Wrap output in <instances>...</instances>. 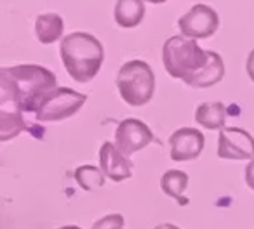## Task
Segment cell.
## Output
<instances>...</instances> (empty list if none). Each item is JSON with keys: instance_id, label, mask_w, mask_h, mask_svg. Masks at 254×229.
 <instances>
[{"instance_id": "cell-8", "label": "cell", "mask_w": 254, "mask_h": 229, "mask_svg": "<svg viewBox=\"0 0 254 229\" xmlns=\"http://www.w3.org/2000/svg\"><path fill=\"white\" fill-rule=\"evenodd\" d=\"M218 156L223 160H254V137L240 127H225L219 131Z\"/></svg>"}, {"instance_id": "cell-19", "label": "cell", "mask_w": 254, "mask_h": 229, "mask_svg": "<svg viewBox=\"0 0 254 229\" xmlns=\"http://www.w3.org/2000/svg\"><path fill=\"white\" fill-rule=\"evenodd\" d=\"M246 70H247V75H249V78L254 82V49L251 50V52H249V56H247Z\"/></svg>"}, {"instance_id": "cell-14", "label": "cell", "mask_w": 254, "mask_h": 229, "mask_svg": "<svg viewBox=\"0 0 254 229\" xmlns=\"http://www.w3.org/2000/svg\"><path fill=\"white\" fill-rule=\"evenodd\" d=\"M226 120V108L223 102H202L195 111V122L200 127L209 131H221L225 129Z\"/></svg>"}, {"instance_id": "cell-7", "label": "cell", "mask_w": 254, "mask_h": 229, "mask_svg": "<svg viewBox=\"0 0 254 229\" xmlns=\"http://www.w3.org/2000/svg\"><path fill=\"white\" fill-rule=\"evenodd\" d=\"M153 139L155 136L150 127L138 118H126L120 122L115 131V146L127 158L145 149L150 142H153Z\"/></svg>"}, {"instance_id": "cell-16", "label": "cell", "mask_w": 254, "mask_h": 229, "mask_svg": "<svg viewBox=\"0 0 254 229\" xmlns=\"http://www.w3.org/2000/svg\"><path fill=\"white\" fill-rule=\"evenodd\" d=\"M105 174L94 165H80L75 170V181L84 191H94L105 184Z\"/></svg>"}, {"instance_id": "cell-3", "label": "cell", "mask_w": 254, "mask_h": 229, "mask_svg": "<svg viewBox=\"0 0 254 229\" xmlns=\"http://www.w3.org/2000/svg\"><path fill=\"white\" fill-rule=\"evenodd\" d=\"M162 63L171 77L187 84L191 77L207 66L209 50L200 49L197 40L176 35L167 39L164 44Z\"/></svg>"}, {"instance_id": "cell-15", "label": "cell", "mask_w": 254, "mask_h": 229, "mask_svg": "<svg viewBox=\"0 0 254 229\" xmlns=\"http://www.w3.org/2000/svg\"><path fill=\"white\" fill-rule=\"evenodd\" d=\"M160 187H162V191L167 196L174 198L181 207L190 203L188 196L185 194L188 187V174L183 172V170H167L162 176V179H160Z\"/></svg>"}, {"instance_id": "cell-22", "label": "cell", "mask_w": 254, "mask_h": 229, "mask_svg": "<svg viewBox=\"0 0 254 229\" xmlns=\"http://www.w3.org/2000/svg\"><path fill=\"white\" fill-rule=\"evenodd\" d=\"M60 229H80L78 226H63V228H60Z\"/></svg>"}, {"instance_id": "cell-18", "label": "cell", "mask_w": 254, "mask_h": 229, "mask_svg": "<svg viewBox=\"0 0 254 229\" xmlns=\"http://www.w3.org/2000/svg\"><path fill=\"white\" fill-rule=\"evenodd\" d=\"M246 184L254 191V160L246 167Z\"/></svg>"}, {"instance_id": "cell-5", "label": "cell", "mask_w": 254, "mask_h": 229, "mask_svg": "<svg viewBox=\"0 0 254 229\" xmlns=\"http://www.w3.org/2000/svg\"><path fill=\"white\" fill-rule=\"evenodd\" d=\"M87 101V95L70 87H58L39 102L35 111L37 122H61L73 117Z\"/></svg>"}, {"instance_id": "cell-10", "label": "cell", "mask_w": 254, "mask_h": 229, "mask_svg": "<svg viewBox=\"0 0 254 229\" xmlns=\"http://www.w3.org/2000/svg\"><path fill=\"white\" fill-rule=\"evenodd\" d=\"M99 169L113 183H120L132 177V162L117 149L110 141L103 142L99 149Z\"/></svg>"}, {"instance_id": "cell-1", "label": "cell", "mask_w": 254, "mask_h": 229, "mask_svg": "<svg viewBox=\"0 0 254 229\" xmlns=\"http://www.w3.org/2000/svg\"><path fill=\"white\" fill-rule=\"evenodd\" d=\"M58 89V78L39 64H18L0 70V139L28 131L25 113L35 115L39 102Z\"/></svg>"}, {"instance_id": "cell-11", "label": "cell", "mask_w": 254, "mask_h": 229, "mask_svg": "<svg viewBox=\"0 0 254 229\" xmlns=\"http://www.w3.org/2000/svg\"><path fill=\"white\" fill-rule=\"evenodd\" d=\"M225 77V63H223L221 56L214 50H209V63L204 70L198 71L195 77H191L187 82V85L193 89H207L216 85L218 82L223 80Z\"/></svg>"}, {"instance_id": "cell-9", "label": "cell", "mask_w": 254, "mask_h": 229, "mask_svg": "<svg viewBox=\"0 0 254 229\" xmlns=\"http://www.w3.org/2000/svg\"><path fill=\"white\" fill-rule=\"evenodd\" d=\"M171 160L174 162H190L200 156L205 146V137L198 129L183 127L178 129L169 137Z\"/></svg>"}, {"instance_id": "cell-21", "label": "cell", "mask_w": 254, "mask_h": 229, "mask_svg": "<svg viewBox=\"0 0 254 229\" xmlns=\"http://www.w3.org/2000/svg\"><path fill=\"white\" fill-rule=\"evenodd\" d=\"M145 2H150V4H164L167 0H145Z\"/></svg>"}, {"instance_id": "cell-6", "label": "cell", "mask_w": 254, "mask_h": 229, "mask_svg": "<svg viewBox=\"0 0 254 229\" xmlns=\"http://www.w3.org/2000/svg\"><path fill=\"white\" fill-rule=\"evenodd\" d=\"M178 26L183 37L191 40L209 39L216 33L219 26L218 12L205 4H197L178 19Z\"/></svg>"}, {"instance_id": "cell-2", "label": "cell", "mask_w": 254, "mask_h": 229, "mask_svg": "<svg viewBox=\"0 0 254 229\" xmlns=\"http://www.w3.org/2000/svg\"><path fill=\"white\" fill-rule=\"evenodd\" d=\"M61 61L64 70L78 84H87L99 73L105 61L103 44L94 35L73 32L61 40Z\"/></svg>"}, {"instance_id": "cell-20", "label": "cell", "mask_w": 254, "mask_h": 229, "mask_svg": "<svg viewBox=\"0 0 254 229\" xmlns=\"http://www.w3.org/2000/svg\"><path fill=\"white\" fill-rule=\"evenodd\" d=\"M153 229H181V228H178V226L171 224V222H164V224L155 226V228H153Z\"/></svg>"}, {"instance_id": "cell-17", "label": "cell", "mask_w": 254, "mask_h": 229, "mask_svg": "<svg viewBox=\"0 0 254 229\" xmlns=\"http://www.w3.org/2000/svg\"><path fill=\"white\" fill-rule=\"evenodd\" d=\"M91 229H124V217L120 214H108L96 221Z\"/></svg>"}, {"instance_id": "cell-4", "label": "cell", "mask_w": 254, "mask_h": 229, "mask_svg": "<svg viewBox=\"0 0 254 229\" xmlns=\"http://www.w3.org/2000/svg\"><path fill=\"white\" fill-rule=\"evenodd\" d=\"M115 84L120 97L132 108L145 106L155 94V75L152 66L141 59H132L122 64Z\"/></svg>"}, {"instance_id": "cell-12", "label": "cell", "mask_w": 254, "mask_h": 229, "mask_svg": "<svg viewBox=\"0 0 254 229\" xmlns=\"http://www.w3.org/2000/svg\"><path fill=\"white\" fill-rule=\"evenodd\" d=\"M145 0H117L115 21L120 28H136L145 18Z\"/></svg>"}, {"instance_id": "cell-13", "label": "cell", "mask_w": 254, "mask_h": 229, "mask_svg": "<svg viewBox=\"0 0 254 229\" xmlns=\"http://www.w3.org/2000/svg\"><path fill=\"white\" fill-rule=\"evenodd\" d=\"M64 30L63 18L56 12H47V14H40L35 21V35L37 40L44 46L54 44L56 40L61 39Z\"/></svg>"}]
</instances>
